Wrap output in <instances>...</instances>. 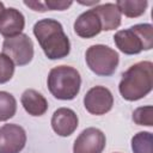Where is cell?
<instances>
[{
  "label": "cell",
  "instance_id": "cell-16",
  "mask_svg": "<svg viewBox=\"0 0 153 153\" xmlns=\"http://www.w3.org/2000/svg\"><path fill=\"white\" fill-rule=\"evenodd\" d=\"M131 149L134 153H153V134L151 131H139L131 137Z\"/></svg>",
  "mask_w": 153,
  "mask_h": 153
},
{
  "label": "cell",
  "instance_id": "cell-17",
  "mask_svg": "<svg viewBox=\"0 0 153 153\" xmlns=\"http://www.w3.org/2000/svg\"><path fill=\"white\" fill-rule=\"evenodd\" d=\"M17 100L10 92L0 91V122L8 121L16 115Z\"/></svg>",
  "mask_w": 153,
  "mask_h": 153
},
{
  "label": "cell",
  "instance_id": "cell-18",
  "mask_svg": "<svg viewBox=\"0 0 153 153\" xmlns=\"http://www.w3.org/2000/svg\"><path fill=\"white\" fill-rule=\"evenodd\" d=\"M133 121L139 126H153V106L146 105L140 106L134 110L133 112Z\"/></svg>",
  "mask_w": 153,
  "mask_h": 153
},
{
  "label": "cell",
  "instance_id": "cell-12",
  "mask_svg": "<svg viewBox=\"0 0 153 153\" xmlns=\"http://www.w3.org/2000/svg\"><path fill=\"white\" fill-rule=\"evenodd\" d=\"M102 31V23L98 14L91 8L82 12L74 22V32L81 38H92Z\"/></svg>",
  "mask_w": 153,
  "mask_h": 153
},
{
  "label": "cell",
  "instance_id": "cell-9",
  "mask_svg": "<svg viewBox=\"0 0 153 153\" xmlns=\"http://www.w3.org/2000/svg\"><path fill=\"white\" fill-rule=\"evenodd\" d=\"M26 143V133L16 123L0 127V153H19Z\"/></svg>",
  "mask_w": 153,
  "mask_h": 153
},
{
  "label": "cell",
  "instance_id": "cell-14",
  "mask_svg": "<svg viewBox=\"0 0 153 153\" xmlns=\"http://www.w3.org/2000/svg\"><path fill=\"white\" fill-rule=\"evenodd\" d=\"M99 17L102 23V30L111 31L121 25V12L115 4L108 2L92 8Z\"/></svg>",
  "mask_w": 153,
  "mask_h": 153
},
{
  "label": "cell",
  "instance_id": "cell-3",
  "mask_svg": "<svg viewBox=\"0 0 153 153\" xmlns=\"http://www.w3.org/2000/svg\"><path fill=\"white\" fill-rule=\"evenodd\" d=\"M47 85L49 92L56 99L72 100L80 91L81 76L74 67L61 65L50 69Z\"/></svg>",
  "mask_w": 153,
  "mask_h": 153
},
{
  "label": "cell",
  "instance_id": "cell-2",
  "mask_svg": "<svg viewBox=\"0 0 153 153\" xmlns=\"http://www.w3.org/2000/svg\"><path fill=\"white\" fill-rule=\"evenodd\" d=\"M153 87V63L140 61L130 66L123 74L118 85V91L123 99L129 102L146 97Z\"/></svg>",
  "mask_w": 153,
  "mask_h": 153
},
{
  "label": "cell",
  "instance_id": "cell-22",
  "mask_svg": "<svg viewBox=\"0 0 153 153\" xmlns=\"http://www.w3.org/2000/svg\"><path fill=\"white\" fill-rule=\"evenodd\" d=\"M4 10H5V6H4V4L0 1V14L2 13V11H4Z\"/></svg>",
  "mask_w": 153,
  "mask_h": 153
},
{
  "label": "cell",
  "instance_id": "cell-19",
  "mask_svg": "<svg viewBox=\"0 0 153 153\" xmlns=\"http://www.w3.org/2000/svg\"><path fill=\"white\" fill-rule=\"evenodd\" d=\"M14 62L4 53H0V84L10 81L14 74Z\"/></svg>",
  "mask_w": 153,
  "mask_h": 153
},
{
  "label": "cell",
  "instance_id": "cell-13",
  "mask_svg": "<svg viewBox=\"0 0 153 153\" xmlns=\"http://www.w3.org/2000/svg\"><path fill=\"white\" fill-rule=\"evenodd\" d=\"M24 110L31 116H42L48 110V102L42 93L33 88H27L20 97Z\"/></svg>",
  "mask_w": 153,
  "mask_h": 153
},
{
  "label": "cell",
  "instance_id": "cell-15",
  "mask_svg": "<svg viewBox=\"0 0 153 153\" xmlns=\"http://www.w3.org/2000/svg\"><path fill=\"white\" fill-rule=\"evenodd\" d=\"M115 5L121 14H124L128 18H137L145 13L148 2L146 0H118Z\"/></svg>",
  "mask_w": 153,
  "mask_h": 153
},
{
  "label": "cell",
  "instance_id": "cell-7",
  "mask_svg": "<svg viewBox=\"0 0 153 153\" xmlns=\"http://www.w3.org/2000/svg\"><path fill=\"white\" fill-rule=\"evenodd\" d=\"M114 96L105 86H93L90 88L84 97L85 109L96 116L105 115L112 109Z\"/></svg>",
  "mask_w": 153,
  "mask_h": 153
},
{
  "label": "cell",
  "instance_id": "cell-10",
  "mask_svg": "<svg viewBox=\"0 0 153 153\" xmlns=\"http://www.w3.org/2000/svg\"><path fill=\"white\" fill-rule=\"evenodd\" d=\"M78 124V115L69 108H59L53 114L51 128L59 136L67 137L72 135L76 130Z\"/></svg>",
  "mask_w": 153,
  "mask_h": 153
},
{
  "label": "cell",
  "instance_id": "cell-20",
  "mask_svg": "<svg viewBox=\"0 0 153 153\" xmlns=\"http://www.w3.org/2000/svg\"><path fill=\"white\" fill-rule=\"evenodd\" d=\"M48 11H54V10H57V11H65L67 10L73 2L72 1H55V0H48V1H44Z\"/></svg>",
  "mask_w": 153,
  "mask_h": 153
},
{
  "label": "cell",
  "instance_id": "cell-6",
  "mask_svg": "<svg viewBox=\"0 0 153 153\" xmlns=\"http://www.w3.org/2000/svg\"><path fill=\"white\" fill-rule=\"evenodd\" d=\"M2 53L7 55L17 66H25L33 57V43L26 33L5 38L2 43Z\"/></svg>",
  "mask_w": 153,
  "mask_h": 153
},
{
  "label": "cell",
  "instance_id": "cell-8",
  "mask_svg": "<svg viewBox=\"0 0 153 153\" xmlns=\"http://www.w3.org/2000/svg\"><path fill=\"white\" fill-rule=\"evenodd\" d=\"M105 134L94 127L84 129L75 139L73 153H102L105 148Z\"/></svg>",
  "mask_w": 153,
  "mask_h": 153
},
{
  "label": "cell",
  "instance_id": "cell-1",
  "mask_svg": "<svg viewBox=\"0 0 153 153\" xmlns=\"http://www.w3.org/2000/svg\"><path fill=\"white\" fill-rule=\"evenodd\" d=\"M33 35L49 60L63 59L71 51L69 38L65 33L61 23L55 19L44 18L38 20L33 25Z\"/></svg>",
  "mask_w": 153,
  "mask_h": 153
},
{
  "label": "cell",
  "instance_id": "cell-11",
  "mask_svg": "<svg viewBox=\"0 0 153 153\" xmlns=\"http://www.w3.org/2000/svg\"><path fill=\"white\" fill-rule=\"evenodd\" d=\"M25 26V18L23 13L14 8H5L0 14V33L5 38H11L23 33Z\"/></svg>",
  "mask_w": 153,
  "mask_h": 153
},
{
  "label": "cell",
  "instance_id": "cell-4",
  "mask_svg": "<svg viewBox=\"0 0 153 153\" xmlns=\"http://www.w3.org/2000/svg\"><path fill=\"white\" fill-rule=\"evenodd\" d=\"M114 42L127 55H136L142 50H151L153 48V26L143 23L120 30L115 33Z\"/></svg>",
  "mask_w": 153,
  "mask_h": 153
},
{
  "label": "cell",
  "instance_id": "cell-21",
  "mask_svg": "<svg viewBox=\"0 0 153 153\" xmlns=\"http://www.w3.org/2000/svg\"><path fill=\"white\" fill-rule=\"evenodd\" d=\"M24 4L27 7L32 8L33 11H36V12H45V11H48L44 1H24Z\"/></svg>",
  "mask_w": 153,
  "mask_h": 153
},
{
  "label": "cell",
  "instance_id": "cell-5",
  "mask_svg": "<svg viewBox=\"0 0 153 153\" xmlns=\"http://www.w3.org/2000/svg\"><path fill=\"white\" fill-rule=\"evenodd\" d=\"M85 60L88 68L99 76H110L115 73L120 56L116 50L104 44L91 45L85 53Z\"/></svg>",
  "mask_w": 153,
  "mask_h": 153
}]
</instances>
